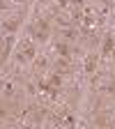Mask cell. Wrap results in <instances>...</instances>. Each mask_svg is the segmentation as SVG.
<instances>
[{
    "label": "cell",
    "mask_w": 115,
    "mask_h": 129,
    "mask_svg": "<svg viewBox=\"0 0 115 129\" xmlns=\"http://www.w3.org/2000/svg\"><path fill=\"white\" fill-rule=\"evenodd\" d=\"M19 25H21V19H19V16H14L12 21H3V30H7V32H14Z\"/></svg>",
    "instance_id": "cell-7"
},
{
    "label": "cell",
    "mask_w": 115,
    "mask_h": 129,
    "mask_svg": "<svg viewBox=\"0 0 115 129\" xmlns=\"http://www.w3.org/2000/svg\"><path fill=\"white\" fill-rule=\"evenodd\" d=\"M69 5V0H58V7H67Z\"/></svg>",
    "instance_id": "cell-11"
},
{
    "label": "cell",
    "mask_w": 115,
    "mask_h": 129,
    "mask_svg": "<svg viewBox=\"0 0 115 129\" xmlns=\"http://www.w3.org/2000/svg\"><path fill=\"white\" fill-rule=\"evenodd\" d=\"M110 53H113V60H115V48H113V51H110Z\"/></svg>",
    "instance_id": "cell-13"
},
{
    "label": "cell",
    "mask_w": 115,
    "mask_h": 129,
    "mask_svg": "<svg viewBox=\"0 0 115 129\" xmlns=\"http://www.w3.org/2000/svg\"><path fill=\"white\" fill-rule=\"evenodd\" d=\"M113 48H115V37H113V35H108V37L104 39V46H101V55H110Z\"/></svg>",
    "instance_id": "cell-6"
},
{
    "label": "cell",
    "mask_w": 115,
    "mask_h": 129,
    "mask_svg": "<svg viewBox=\"0 0 115 129\" xmlns=\"http://www.w3.org/2000/svg\"><path fill=\"white\" fill-rule=\"evenodd\" d=\"M3 118H7V111H5V106H0V120Z\"/></svg>",
    "instance_id": "cell-10"
},
{
    "label": "cell",
    "mask_w": 115,
    "mask_h": 129,
    "mask_svg": "<svg viewBox=\"0 0 115 129\" xmlns=\"http://www.w3.org/2000/svg\"><path fill=\"white\" fill-rule=\"evenodd\" d=\"M9 7V3H5V0H0V9H7Z\"/></svg>",
    "instance_id": "cell-12"
},
{
    "label": "cell",
    "mask_w": 115,
    "mask_h": 129,
    "mask_svg": "<svg viewBox=\"0 0 115 129\" xmlns=\"http://www.w3.org/2000/svg\"><path fill=\"white\" fill-rule=\"evenodd\" d=\"M0 90H3L5 99H9V97H14V92H16V85L12 83V81H3V83H0Z\"/></svg>",
    "instance_id": "cell-3"
},
{
    "label": "cell",
    "mask_w": 115,
    "mask_h": 129,
    "mask_svg": "<svg viewBox=\"0 0 115 129\" xmlns=\"http://www.w3.org/2000/svg\"><path fill=\"white\" fill-rule=\"evenodd\" d=\"M48 83H51L53 88H60L62 85V72L55 69V74H51V78H48Z\"/></svg>",
    "instance_id": "cell-8"
},
{
    "label": "cell",
    "mask_w": 115,
    "mask_h": 129,
    "mask_svg": "<svg viewBox=\"0 0 115 129\" xmlns=\"http://www.w3.org/2000/svg\"><path fill=\"white\" fill-rule=\"evenodd\" d=\"M46 64H48V60L42 55V58H37V60H35V69L39 72V69H44V67H46Z\"/></svg>",
    "instance_id": "cell-9"
},
{
    "label": "cell",
    "mask_w": 115,
    "mask_h": 129,
    "mask_svg": "<svg viewBox=\"0 0 115 129\" xmlns=\"http://www.w3.org/2000/svg\"><path fill=\"white\" fill-rule=\"evenodd\" d=\"M12 46H14V35L5 37V46H3V51H0V62L7 60V55H9V51H12Z\"/></svg>",
    "instance_id": "cell-2"
},
{
    "label": "cell",
    "mask_w": 115,
    "mask_h": 129,
    "mask_svg": "<svg viewBox=\"0 0 115 129\" xmlns=\"http://www.w3.org/2000/svg\"><path fill=\"white\" fill-rule=\"evenodd\" d=\"M97 64H99V55L97 53H90L88 58H85V74H94V69H97Z\"/></svg>",
    "instance_id": "cell-1"
},
{
    "label": "cell",
    "mask_w": 115,
    "mask_h": 129,
    "mask_svg": "<svg viewBox=\"0 0 115 129\" xmlns=\"http://www.w3.org/2000/svg\"><path fill=\"white\" fill-rule=\"evenodd\" d=\"M55 53H60V58H71V48L67 42H58L55 44Z\"/></svg>",
    "instance_id": "cell-4"
},
{
    "label": "cell",
    "mask_w": 115,
    "mask_h": 129,
    "mask_svg": "<svg viewBox=\"0 0 115 129\" xmlns=\"http://www.w3.org/2000/svg\"><path fill=\"white\" fill-rule=\"evenodd\" d=\"M60 35H62L64 39H67V42H74V39L78 37V28H76V25H69V28H62V32H60Z\"/></svg>",
    "instance_id": "cell-5"
}]
</instances>
